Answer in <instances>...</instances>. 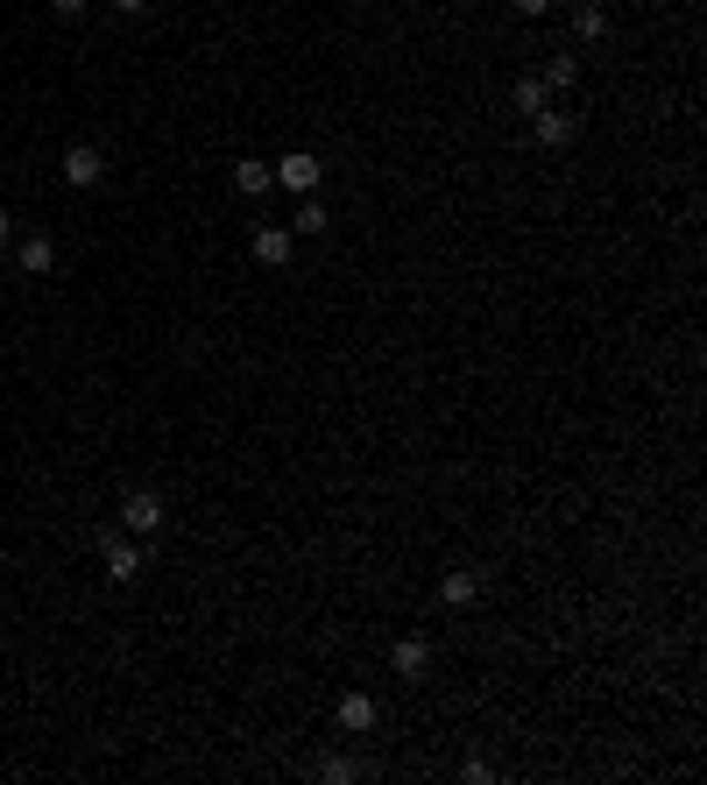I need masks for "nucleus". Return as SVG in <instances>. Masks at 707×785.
<instances>
[{
	"label": "nucleus",
	"mask_w": 707,
	"mask_h": 785,
	"mask_svg": "<svg viewBox=\"0 0 707 785\" xmlns=\"http://www.w3.org/2000/svg\"><path fill=\"white\" fill-rule=\"evenodd\" d=\"M100 573H107L113 587H128L142 573V545L128 539V531H100Z\"/></svg>",
	"instance_id": "1"
},
{
	"label": "nucleus",
	"mask_w": 707,
	"mask_h": 785,
	"mask_svg": "<svg viewBox=\"0 0 707 785\" xmlns=\"http://www.w3.org/2000/svg\"><path fill=\"white\" fill-rule=\"evenodd\" d=\"M121 531L128 539H156L163 531V495L156 489H128L121 495Z\"/></svg>",
	"instance_id": "2"
},
{
	"label": "nucleus",
	"mask_w": 707,
	"mask_h": 785,
	"mask_svg": "<svg viewBox=\"0 0 707 785\" xmlns=\"http://www.w3.org/2000/svg\"><path fill=\"white\" fill-rule=\"evenodd\" d=\"M57 178H64L71 191H100V184H107V157H100L92 142H71L64 163H57Z\"/></svg>",
	"instance_id": "3"
},
{
	"label": "nucleus",
	"mask_w": 707,
	"mask_h": 785,
	"mask_svg": "<svg viewBox=\"0 0 707 785\" xmlns=\"http://www.w3.org/2000/svg\"><path fill=\"white\" fill-rule=\"evenodd\" d=\"M270 170H276V184H283V191H297V199H312V191L326 184V163H319L312 149H291V157H276Z\"/></svg>",
	"instance_id": "4"
},
{
	"label": "nucleus",
	"mask_w": 707,
	"mask_h": 785,
	"mask_svg": "<svg viewBox=\"0 0 707 785\" xmlns=\"http://www.w3.org/2000/svg\"><path fill=\"white\" fill-rule=\"evenodd\" d=\"M248 255H255L262 270H291L297 234H291V227H255V234H248Z\"/></svg>",
	"instance_id": "5"
},
{
	"label": "nucleus",
	"mask_w": 707,
	"mask_h": 785,
	"mask_svg": "<svg viewBox=\"0 0 707 785\" xmlns=\"http://www.w3.org/2000/svg\"><path fill=\"white\" fill-rule=\"evenodd\" d=\"M531 135H538V149H573V135H580V121L559 107H538L531 113Z\"/></svg>",
	"instance_id": "6"
},
{
	"label": "nucleus",
	"mask_w": 707,
	"mask_h": 785,
	"mask_svg": "<svg viewBox=\"0 0 707 785\" xmlns=\"http://www.w3.org/2000/svg\"><path fill=\"white\" fill-rule=\"evenodd\" d=\"M390 673L396 680H425L432 673V637H396L390 644Z\"/></svg>",
	"instance_id": "7"
},
{
	"label": "nucleus",
	"mask_w": 707,
	"mask_h": 785,
	"mask_svg": "<svg viewBox=\"0 0 707 785\" xmlns=\"http://www.w3.org/2000/svg\"><path fill=\"white\" fill-rule=\"evenodd\" d=\"M438 602H446V608H474V602H482V573H474V566H446V573H438Z\"/></svg>",
	"instance_id": "8"
},
{
	"label": "nucleus",
	"mask_w": 707,
	"mask_h": 785,
	"mask_svg": "<svg viewBox=\"0 0 707 785\" xmlns=\"http://www.w3.org/2000/svg\"><path fill=\"white\" fill-rule=\"evenodd\" d=\"M14 270H22V276H50L57 270V241L50 234H22V241H14Z\"/></svg>",
	"instance_id": "9"
},
{
	"label": "nucleus",
	"mask_w": 707,
	"mask_h": 785,
	"mask_svg": "<svg viewBox=\"0 0 707 785\" xmlns=\"http://www.w3.org/2000/svg\"><path fill=\"white\" fill-rule=\"evenodd\" d=\"M333 722H340L347 736H368V729H375V701H368V694H340V701H333Z\"/></svg>",
	"instance_id": "10"
},
{
	"label": "nucleus",
	"mask_w": 707,
	"mask_h": 785,
	"mask_svg": "<svg viewBox=\"0 0 707 785\" xmlns=\"http://www.w3.org/2000/svg\"><path fill=\"white\" fill-rule=\"evenodd\" d=\"M270 184H276V170L262 163V157H241V163H234V191H248V199H262Z\"/></svg>",
	"instance_id": "11"
},
{
	"label": "nucleus",
	"mask_w": 707,
	"mask_h": 785,
	"mask_svg": "<svg viewBox=\"0 0 707 785\" xmlns=\"http://www.w3.org/2000/svg\"><path fill=\"white\" fill-rule=\"evenodd\" d=\"M580 85V57H545V92Z\"/></svg>",
	"instance_id": "12"
},
{
	"label": "nucleus",
	"mask_w": 707,
	"mask_h": 785,
	"mask_svg": "<svg viewBox=\"0 0 707 785\" xmlns=\"http://www.w3.org/2000/svg\"><path fill=\"white\" fill-rule=\"evenodd\" d=\"M291 234H326V205H319V191H312V199H297V220H291Z\"/></svg>",
	"instance_id": "13"
},
{
	"label": "nucleus",
	"mask_w": 707,
	"mask_h": 785,
	"mask_svg": "<svg viewBox=\"0 0 707 785\" xmlns=\"http://www.w3.org/2000/svg\"><path fill=\"white\" fill-rule=\"evenodd\" d=\"M573 29H580L587 43H602V36H608V8H595V0H587V8H573Z\"/></svg>",
	"instance_id": "14"
},
{
	"label": "nucleus",
	"mask_w": 707,
	"mask_h": 785,
	"mask_svg": "<svg viewBox=\"0 0 707 785\" xmlns=\"http://www.w3.org/2000/svg\"><path fill=\"white\" fill-rule=\"evenodd\" d=\"M509 100H517V113H538V107H552V92H545V79H517Z\"/></svg>",
	"instance_id": "15"
},
{
	"label": "nucleus",
	"mask_w": 707,
	"mask_h": 785,
	"mask_svg": "<svg viewBox=\"0 0 707 785\" xmlns=\"http://www.w3.org/2000/svg\"><path fill=\"white\" fill-rule=\"evenodd\" d=\"M319 778H326V785H354L361 764H354V757H319Z\"/></svg>",
	"instance_id": "16"
},
{
	"label": "nucleus",
	"mask_w": 707,
	"mask_h": 785,
	"mask_svg": "<svg viewBox=\"0 0 707 785\" xmlns=\"http://www.w3.org/2000/svg\"><path fill=\"white\" fill-rule=\"evenodd\" d=\"M461 778H467V785H488V778H495V764H488V757H467V764H461Z\"/></svg>",
	"instance_id": "17"
},
{
	"label": "nucleus",
	"mask_w": 707,
	"mask_h": 785,
	"mask_svg": "<svg viewBox=\"0 0 707 785\" xmlns=\"http://www.w3.org/2000/svg\"><path fill=\"white\" fill-rule=\"evenodd\" d=\"M509 8H517L524 22H545V14H552V0H509Z\"/></svg>",
	"instance_id": "18"
},
{
	"label": "nucleus",
	"mask_w": 707,
	"mask_h": 785,
	"mask_svg": "<svg viewBox=\"0 0 707 785\" xmlns=\"http://www.w3.org/2000/svg\"><path fill=\"white\" fill-rule=\"evenodd\" d=\"M85 8H92V0H50V14H64V22H79Z\"/></svg>",
	"instance_id": "19"
},
{
	"label": "nucleus",
	"mask_w": 707,
	"mask_h": 785,
	"mask_svg": "<svg viewBox=\"0 0 707 785\" xmlns=\"http://www.w3.org/2000/svg\"><path fill=\"white\" fill-rule=\"evenodd\" d=\"M107 8H113V14H142L149 0H107Z\"/></svg>",
	"instance_id": "20"
},
{
	"label": "nucleus",
	"mask_w": 707,
	"mask_h": 785,
	"mask_svg": "<svg viewBox=\"0 0 707 785\" xmlns=\"http://www.w3.org/2000/svg\"><path fill=\"white\" fill-rule=\"evenodd\" d=\"M14 241V220H8V205H0V248H8Z\"/></svg>",
	"instance_id": "21"
},
{
	"label": "nucleus",
	"mask_w": 707,
	"mask_h": 785,
	"mask_svg": "<svg viewBox=\"0 0 707 785\" xmlns=\"http://www.w3.org/2000/svg\"><path fill=\"white\" fill-rule=\"evenodd\" d=\"M0 581H8V566H0Z\"/></svg>",
	"instance_id": "22"
}]
</instances>
